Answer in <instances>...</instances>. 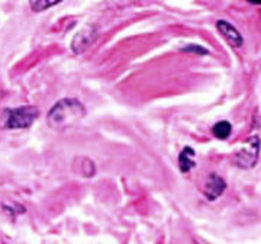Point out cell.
I'll use <instances>...</instances> for the list:
<instances>
[{"instance_id": "277c9868", "label": "cell", "mask_w": 261, "mask_h": 244, "mask_svg": "<svg viewBox=\"0 0 261 244\" xmlns=\"http://www.w3.org/2000/svg\"><path fill=\"white\" fill-rule=\"evenodd\" d=\"M96 29L95 28H86V29H83L80 31L76 37H74V40L71 42V48H73V51L76 53V54H80L83 51H86L93 42L96 40Z\"/></svg>"}, {"instance_id": "52a82bcc", "label": "cell", "mask_w": 261, "mask_h": 244, "mask_svg": "<svg viewBox=\"0 0 261 244\" xmlns=\"http://www.w3.org/2000/svg\"><path fill=\"white\" fill-rule=\"evenodd\" d=\"M73 169L77 175L84 177H92L96 172V167H95V163L92 162L90 159L87 157H79L76 159L73 163Z\"/></svg>"}, {"instance_id": "8fae6325", "label": "cell", "mask_w": 261, "mask_h": 244, "mask_svg": "<svg viewBox=\"0 0 261 244\" xmlns=\"http://www.w3.org/2000/svg\"><path fill=\"white\" fill-rule=\"evenodd\" d=\"M184 51H193V53H199V54H207V50L199 47V45H189L184 48Z\"/></svg>"}, {"instance_id": "ba28073f", "label": "cell", "mask_w": 261, "mask_h": 244, "mask_svg": "<svg viewBox=\"0 0 261 244\" xmlns=\"http://www.w3.org/2000/svg\"><path fill=\"white\" fill-rule=\"evenodd\" d=\"M194 154H196L194 150L190 149V147H184V149L181 150V153L179 154V166L180 170L183 173H189L193 167L196 166Z\"/></svg>"}, {"instance_id": "30bf717a", "label": "cell", "mask_w": 261, "mask_h": 244, "mask_svg": "<svg viewBox=\"0 0 261 244\" xmlns=\"http://www.w3.org/2000/svg\"><path fill=\"white\" fill-rule=\"evenodd\" d=\"M60 2H48V0H35V2H31L29 3V6H31V9L34 11V12H42V11H45V9H48V8H51V6H54V5H58Z\"/></svg>"}, {"instance_id": "6da1fadb", "label": "cell", "mask_w": 261, "mask_h": 244, "mask_svg": "<svg viewBox=\"0 0 261 244\" xmlns=\"http://www.w3.org/2000/svg\"><path fill=\"white\" fill-rule=\"evenodd\" d=\"M86 109L77 99H61L48 112V125L54 130H66L84 118Z\"/></svg>"}, {"instance_id": "5b68a950", "label": "cell", "mask_w": 261, "mask_h": 244, "mask_svg": "<svg viewBox=\"0 0 261 244\" xmlns=\"http://www.w3.org/2000/svg\"><path fill=\"white\" fill-rule=\"evenodd\" d=\"M216 28L220 32V35L226 40V42H229V45H232L234 48L242 47V44H244L242 35L236 31V28L234 25H231L226 21H218L216 22Z\"/></svg>"}, {"instance_id": "3957f363", "label": "cell", "mask_w": 261, "mask_h": 244, "mask_svg": "<svg viewBox=\"0 0 261 244\" xmlns=\"http://www.w3.org/2000/svg\"><path fill=\"white\" fill-rule=\"evenodd\" d=\"M258 150H260V140L258 137H252L247 141V144L241 150H238L232 156V162L235 166L241 169H249L255 166L258 159Z\"/></svg>"}, {"instance_id": "7a4b0ae2", "label": "cell", "mask_w": 261, "mask_h": 244, "mask_svg": "<svg viewBox=\"0 0 261 244\" xmlns=\"http://www.w3.org/2000/svg\"><path fill=\"white\" fill-rule=\"evenodd\" d=\"M38 116H40V110L35 106L8 109V110H5L3 125L9 130H24V128H29L37 121Z\"/></svg>"}, {"instance_id": "9c48e42d", "label": "cell", "mask_w": 261, "mask_h": 244, "mask_svg": "<svg viewBox=\"0 0 261 244\" xmlns=\"http://www.w3.org/2000/svg\"><path fill=\"white\" fill-rule=\"evenodd\" d=\"M212 133H213V136L216 137V138L225 140V138H228V137L231 136V133H232V125L228 121H220L213 125Z\"/></svg>"}, {"instance_id": "8992f818", "label": "cell", "mask_w": 261, "mask_h": 244, "mask_svg": "<svg viewBox=\"0 0 261 244\" xmlns=\"http://www.w3.org/2000/svg\"><path fill=\"white\" fill-rule=\"evenodd\" d=\"M226 188L225 180L219 177L216 173H210L207 177L206 183H205V195L209 201H215L216 198H219L220 195L223 193V190Z\"/></svg>"}]
</instances>
